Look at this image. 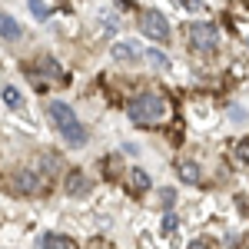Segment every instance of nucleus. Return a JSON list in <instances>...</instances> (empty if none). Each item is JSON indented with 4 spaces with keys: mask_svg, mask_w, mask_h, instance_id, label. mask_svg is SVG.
Listing matches in <instances>:
<instances>
[{
    "mask_svg": "<svg viewBox=\"0 0 249 249\" xmlns=\"http://www.w3.org/2000/svg\"><path fill=\"white\" fill-rule=\"evenodd\" d=\"M47 113H50V123L57 126V133L73 146V150H80L83 143H87V126L77 120V113L67 107V103H60V100H53L50 107H47Z\"/></svg>",
    "mask_w": 249,
    "mask_h": 249,
    "instance_id": "f03ea898",
    "label": "nucleus"
},
{
    "mask_svg": "<svg viewBox=\"0 0 249 249\" xmlns=\"http://www.w3.org/2000/svg\"><path fill=\"white\" fill-rule=\"evenodd\" d=\"M63 186H67V193H70V196H87V193H90V179H87V176H83V173H67V183H63Z\"/></svg>",
    "mask_w": 249,
    "mask_h": 249,
    "instance_id": "0eeeda50",
    "label": "nucleus"
},
{
    "mask_svg": "<svg viewBox=\"0 0 249 249\" xmlns=\"http://www.w3.org/2000/svg\"><path fill=\"white\" fill-rule=\"evenodd\" d=\"M126 113L133 120L136 126H160V123H166V116H170V103L163 100L160 93H140L133 96L130 103H126Z\"/></svg>",
    "mask_w": 249,
    "mask_h": 249,
    "instance_id": "f257e3e1",
    "label": "nucleus"
},
{
    "mask_svg": "<svg viewBox=\"0 0 249 249\" xmlns=\"http://www.w3.org/2000/svg\"><path fill=\"white\" fill-rule=\"evenodd\" d=\"M40 246H47V249H67V246H73V239H70V236H60V232H43V236H40Z\"/></svg>",
    "mask_w": 249,
    "mask_h": 249,
    "instance_id": "9d476101",
    "label": "nucleus"
},
{
    "mask_svg": "<svg viewBox=\"0 0 249 249\" xmlns=\"http://www.w3.org/2000/svg\"><path fill=\"white\" fill-rule=\"evenodd\" d=\"M153 186V179H150V173L140 170V166H130V190L133 193H146Z\"/></svg>",
    "mask_w": 249,
    "mask_h": 249,
    "instance_id": "6e6552de",
    "label": "nucleus"
},
{
    "mask_svg": "<svg viewBox=\"0 0 249 249\" xmlns=\"http://www.w3.org/2000/svg\"><path fill=\"white\" fill-rule=\"evenodd\" d=\"M113 60H136L140 57V50H136V43H113Z\"/></svg>",
    "mask_w": 249,
    "mask_h": 249,
    "instance_id": "ddd939ff",
    "label": "nucleus"
},
{
    "mask_svg": "<svg viewBox=\"0 0 249 249\" xmlns=\"http://www.w3.org/2000/svg\"><path fill=\"white\" fill-rule=\"evenodd\" d=\"M176 173H179V179H183V183H199V176H203V170H199L193 160H183V163L176 166Z\"/></svg>",
    "mask_w": 249,
    "mask_h": 249,
    "instance_id": "1a4fd4ad",
    "label": "nucleus"
},
{
    "mask_svg": "<svg viewBox=\"0 0 249 249\" xmlns=\"http://www.w3.org/2000/svg\"><path fill=\"white\" fill-rule=\"evenodd\" d=\"M10 190L20 193V196H34V193H40V176L30 166H23V170H17L10 176Z\"/></svg>",
    "mask_w": 249,
    "mask_h": 249,
    "instance_id": "39448f33",
    "label": "nucleus"
},
{
    "mask_svg": "<svg viewBox=\"0 0 249 249\" xmlns=\"http://www.w3.org/2000/svg\"><path fill=\"white\" fill-rule=\"evenodd\" d=\"M34 77H40V90H47V87H43V80L63 83V80H67V73H63V67H60L53 57H40L37 67H34Z\"/></svg>",
    "mask_w": 249,
    "mask_h": 249,
    "instance_id": "423d86ee",
    "label": "nucleus"
},
{
    "mask_svg": "<svg viewBox=\"0 0 249 249\" xmlns=\"http://www.w3.org/2000/svg\"><path fill=\"white\" fill-rule=\"evenodd\" d=\"M146 60H150V67H156V70H166L170 67V60H166L163 50H146Z\"/></svg>",
    "mask_w": 249,
    "mask_h": 249,
    "instance_id": "2eb2a0df",
    "label": "nucleus"
},
{
    "mask_svg": "<svg viewBox=\"0 0 249 249\" xmlns=\"http://www.w3.org/2000/svg\"><path fill=\"white\" fill-rule=\"evenodd\" d=\"M37 166L43 170V176H57V173H60V156L57 153H40Z\"/></svg>",
    "mask_w": 249,
    "mask_h": 249,
    "instance_id": "9b49d317",
    "label": "nucleus"
},
{
    "mask_svg": "<svg viewBox=\"0 0 249 249\" xmlns=\"http://www.w3.org/2000/svg\"><path fill=\"white\" fill-rule=\"evenodd\" d=\"M140 30L146 34L150 40H156V43H170V23H166V17L160 14V10H143L140 14Z\"/></svg>",
    "mask_w": 249,
    "mask_h": 249,
    "instance_id": "7ed1b4c3",
    "label": "nucleus"
},
{
    "mask_svg": "<svg viewBox=\"0 0 249 249\" xmlns=\"http://www.w3.org/2000/svg\"><path fill=\"white\" fill-rule=\"evenodd\" d=\"M246 43H249V37H246Z\"/></svg>",
    "mask_w": 249,
    "mask_h": 249,
    "instance_id": "4be33fe9",
    "label": "nucleus"
},
{
    "mask_svg": "<svg viewBox=\"0 0 249 249\" xmlns=\"http://www.w3.org/2000/svg\"><path fill=\"white\" fill-rule=\"evenodd\" d=\"M173 230H176V216L166 213V216H163V232H173Z\"/></svg>",
    "mask_w": 249,
    "mask_h": 249,
    "instance_id": "6ab92c4d",
    "label": "nucleus"
},
{
    "mask_svg": "<svg viewBox=\"0 0 249 249\" xmlns=\"http://www.w3.org/2000/svg\"><path fill=\"white\" fill-rule=\"evenodd\" d=\"M190 43L193 50H199V53H213L216 47H219V30H216V23H193L190 27Z\"/></svg>",
    "mask_w": 249,
    "mask_h": 249,
    "instance_id": "20e7f679",
    "label": "nucleus"
},
{
    "mask_svg": "<svg viewBox=\"0 0 249 249\" xmlns=\"http://www.w3.org/2000/svg\"><path fill=\"white\" fill-rule=\"evenodd\" d=\"M230 113H232V120H236V123H246V113H243V107H232Z\"/></svg>",
    "mask_w": 249,
    "mask_h": 249,
    "instance_id": "aec40b11",
    "label": "nucleus"
},
{
    "mask_svg": "<svg viewBox=\"0 0 249 249\" xmlns=\"http://www.w3.org/2000/svg\"><path fill=\"white\" fill-rule=\"evenodd\" d=\"M0 27H3V40H7V43L20 40V23L10 17V14H3V17H0Z\"/></svg>",
    "mask_w": 249,
    "mask_h": 249,
    "instance_id": "f8f14e48",
    "label": "nucleus"
},
{
    "mask_svg": "<svg viewBox=\"0 0 249 249\" xmlns=\"http://www.w3.org/2000/svg\"><path fill=\"white\" fill-rule=\"evenodd\" d=\"M179 3H183L190 14H199V10H206V3H203V0H179Z\"/></svg>",
    "mask_w": 249,
    "mask_h": 249,
    "instance_id": "f3484780",
    "label": "nucleus"
},
{
    "mask_svg": "<svg viewBox=\"0 0 249 249\" xmlns=\"http://www.w3.org/2000/svg\"><path fill=\"white\" fill-rule=\"evenodd\" d=\"M3 103H7L10 110H17L20 103H23V96H20V90L14 87V83H3Z\"/></svg>",
    "mask_w": 249,
    "mask_h": 249,
    "instance_id": "4468645a",
    "label": "nucleus"
},
{
    "mask_svg": "<svg viewBox=\"0 0 249 249\" xmlns=\"http://www.w3.org/2000/svg\"><path fill=\"white\" fill-rule=\"evenodd\" d=\"M30 14L40 17V20H47V17H50V7H47L43 0H30Z\"/></svg>",
    "mask_w": 249,
    "mask_h": 249,
    "instance_id": "dca6fc26",
    "label": "nucleus"
},
{
    "mask_svg": "<svg viewBox=\"0 0 249 249\" xmlns=\"http://www.w3.org/2000/svg\"><path fill=\"white\" fill-rule=\"evenodd\" d=\"M239 160H246V163H249V143H243V146H239Z\"/></svg>",
    "mask_w": 249,
    "mask_h": 249,
    "instance_id": "412c9836",
    "label": "nucleus"
},
{
    "mask_svg": "<svg viewBox=\"0 0 249 249\" xmlns=\"http://www.w3.org/2000/svg\"><path fill=\"white\" fill-rule=\"evenodd\" d=\"M160 203H163V206L170 210L173 203H176V193H173V190H160Z\"/></svg>",
    "mask_w": 249,
    "mask_h": 249,
    "instance_id": "a211bd4d",
    "label": "nucleus"
}]
</instances>
